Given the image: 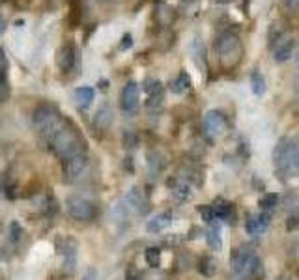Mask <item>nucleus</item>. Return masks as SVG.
I'll return each instance as SVG.
<instances>
[{
	"instance_id": "15",
	"label": "nucleus",
	"mask_w": 299,
	"mask_h": 280,
	"mask_svg": "<svg viewBox=\"0 0 299 280\" xmlns=\"http://www.w3.org/2000/svg\"><path fill=\"white\" fill-rule=\"evenodd\" d=\"M126 202L133 208V210H136L140 215H144V213H148L150 211V202L148 198L142 194V190L136 189V187H133V189L128 192V198H126Z\"/></svg>"
},
{
	"instance_id": "38",
	"label": "nucleus",
	"mask_w": 299,
	"mask_h": 280,
	"mask_svg": "<svg viewBox=\"0 0 299 280\" xmlns=\"http://www.w3.org/2000/svg\"><path fill=\"white\" fill-rule=\"evenodd\" d=\"M114 2H120V0H114Z\"/></svg>"
},
{
	"instance_id": "7",
	"label": "nucleus",
	"mask_w": 299,
	"mask_h": 280,
	"mask_svg": "<svg viewBox=\"0 0 299 280\" xmlns=\"http://www.w3.org/2000/svg\"><path fill=\"white\" fill-rule=\"evenodd\" d=\"M226 129H228V122H226V116L222 114L221 110H210L206 114V118H204V131L210 138H221L226 134Z\"/></svg>"
},
{
	"instance_id": "9",
	"label": "nucleus",
	"mask_w": 299,
	"mask_h": 280,
	"mask_svg": "<svg viewBox=\"0 0 299 280\" xmlns=\"http://www.w3.org/2000/svg\"><path fill=\"white\" fill-rule=\"evenodd\" d=\"M140 90H138V84L136 82H128L124 88H122L120 94V106L124 112H135L136 106H138V101H140Z\"/></svg>"
},
{
	"instance_id": "1",
	"label": "nucleus",
	"mask_w": 299,
	"mask_h": 280,
	"mask_svg": "<svg viewBox=\"0 0 299 280\" xmlns=\"http://www.w3.org/2000/svg\"><path fill=\"white\" fill-rule=\"evenodd\" d=\"M32 122H34L36 131L45 140V144L62 161H68L77 155H86V142L82 134L52 105L38 106L32 114Z\"/></svg>"
},
{
	"instance_id": "30",
	"label": "nucleus",
	"mask_w": 299,
	"mask_h": 280,
	"mask_svg": "<svg viewBox=\"0 0 299 280\" xmlns=\"http://www.w3.org/2000/svg\"><path fill=\"white\" fill-rule=\"evenodd\" d=\"M198 213L202 215V218H204V222L208 224H214V220L217 217H215L214 210H212V206H200L198 208Z\"/></svg>"
},
{
	"instance_id": "8",
	"label": "nucleus",
	"mask_w": 299,
	"mask_h": 280,
	"mask_svg": "<svg viewBox=\"0 0 299 280\" xmlns=\"http://www.w3.org/2000/svg\"><path fill=\"white\" fill-rule=\"evenodd\" d=\"M88 168V159L86 155H77L72 157L68 161H62V170H64V180L66 182H75L80 176L84 174V170Z\"/></svg>"
},
{
	"instance_id": "21",
	"label": "nucleus",
	"mask_w": 299,
	"mask_h": 280,
	"mask_svg": "<svg viewBox=\"0 0 299 280\" xmlns=\"http://www.w3.org/2000/svg\"><path fill=\"white\" fill-rule=\"evenodd\" d=\"M172 189V196L176 198V200H187L189 196H191V190H189V183L182 182V180H170L168 182Z\"/></svg>"
},
{
	"instance_id": "33",
	"label": "nucleus",
	"mask_w": 299,
	"mask_h": 280,
	"mask_svg": "<svg viewBox=\"0 0 299 280\" xmlns=\"http://www.w3.org/2000/svg\"><path fill=\"white\" fill-rule=\"evenodd\" d=\"M161 101H163V92L154 94V96H150V99H148V106H157Z\"/></svg>"
},
{
	"instance_id": "18",
	"label": "nucleus",
	"mask_w": 299,
	"mask_h": 280,
	"mask_svg": "<svg viewBox=\"0 0 299 280\" xmlns=\"http://www.w3.org/2000/svg\"><path fill=\"white\" fill-rule=\"evenodd\" d=\"M110 124H112V108L108 105H103L94 116V126L101 129V131H105V129H108Z\"/></svg>"
},
{
	"instance_id": "36",
	"label": "nucleus",
	"mask_w": 299,
	"mask_h": 280,
	"mask_svg": "<svg viewBox=\"0 0 299 280\" xmlns=\"http://www.w3.org/2000/svg\"><path fill=\"white\" fill-rule=\"evenodd\" d=\"M286 4L290 8H298L299 6V0H286Z\"/></svg>"
},
{
	"instance_id": "3",
	"label": "nucleus",
	"mask_w": 299,
	"mask_h": 280,
	"mask_svg": "<svg viewBox=\"0 0 299 280\" xmlns=\"http://www.w3.org/2000/svg\"><path fill=\"white\" fill-rule=\"evenodd\" d=\"M215 50L219 56V64L222 70H234L238 64L242 62L243 47L240 42V36L236 32L224 30L222 34L217 36L215 40Z\"/></svg>"
},
{
	"instance_id": "10",
	"label": "nucleus",
	"mask_w": 299,
	"mask_h": 280,
	"mask_svg": "<svg viewBox=\"0 0 299 280\" xmlns=\"http://www.w3.org/2000/svg\"><path fill=\"white\" fill-rule=\"evenodd\" d=\"M58 254L64 256V266L68 271H73L75 260H77V243L70 238H64L58 241Z\"/></svg>"
},
{
	"instance_id": "13",
	"label": "nucleus",
	"mask_w": 299,
	"mask_h": 280,
	"mask_svg": "<svg viewBox=\"0 0 299 280\" xmlns=\"http://www.w3.org/2000/svg\"><path fill=\"white\" fill-rule=\"evenodd\" d=\"M270 211H264V213H258V215H249L247 222H245V230H247L249 236H258L270 226Z\"/></svg>"
},
{
	"instance_id": "34",
	"label": "nucleus",
	"mask_w": 299,
	"mask_h": 280,
	"mask_svg": "<svg viewBox=\"0 0 299 280\" xmlns=\"http://www.w3.org/2000/svg\"><path fill=\"white\" fill-rule=\"evenodd\" d=\"M126 142H128V148H133V144H135V134L126 133Z\"/></svg>"
},
{
	"instance_id": "12",
	"label": "nucleus",
	"mask_w": 299,
	"mask_h": 280,
	"mask_svg": "<svg viewBox=\"0 0 299 280\" xmlns=\"http://www.w3.org/2000/svg\"><path fill=\"white\" fill-rule=\"evenodd\" d=\"M271 49H273V58H275V62H286L290 56H292V50H294V40L292 38H288V36H282V38H278L277 42L271 45Z\"/></svg>"
},
{
	"instance_id": "14",
	"label": "nucleus",
	"mask_w": 299,
	"mask_h": 280,
	"mask_svg": "<svg viewBox=\"0 0 299 280\" xmlns=\"http://www.w3.org/2000/svg\"><path fill=\"white\" fill-rule=\"evenodd\" d=\"M212 210H214L215 217L219 218V220H224V222H230L234 224L236 220V210L234 206L226 200H222V198H217L214 204H212Z\"/></svg>"
},
{
	"instance_id": "27",
	"label": "nucleus",
	"mask_w": 299,
	"mask_h": 280,
	"mask_svg": "<svg viewBox=\"0 0 299 280\" xmlns=\"http://www.w3.org/2000/svg\"><path fill=\"white\" fill-rule=\"evenodd\" d=\"M112 218L116 222H124V220H128V206L126 202H118L116 206L112 208Z\"/></svg>"
},
{
	"instance_id": "22",
	"label": "nucleus",
	"mask_w": 299,
	"mask_h": 280,
	"mask_svg": "<svg viewBox=\"0 0 299 280\" xmlns=\"http://www.w3.org/2000/svg\"><path fill=\"white\" fill-rule=\"evenodd\" d=\"M189 88H191V77L187 75L186 71H182L178 77L170 82V90L174 92V94H184V92H187Z\"/></svg>"
},
{
	"instance_id": "20",
	"label": "nucleus",
	"mask_w": 299,
	"mask_h": 280,
	"mask_svg": "<svg viewBox=\"0 0 299 280\" xmlns=\"http://www.w3.org/2000/svg\"><path fill=\"white\" fill-rule=\"evenodd\" d=\"M94 96H96V92H94L92 86H82V88H77V90H75V99H77L80 108H88V106L92 105Z\"/></svg>"
},
{
	"instance_id": "28",
	"label": "nucleus",
	"mask_w": 299,
	"mask_h": 280,
	"mask_svg": "<svg viewBox=\"0 0 299 280\" xmlns=\"http://www.w3.org/2000/svg\"><path fill=\"white\" fill-rule=\"evenodd\" d=\"M278 202V196L275 194V192H268V194H264L262 198H260V206H262V210L270 211L273 210L275 206H277Z\"/></svg>"
},
{
	"instance_id": "17",
	"label": "nucleus",
	"mask_w": 299,
	"mask_h": 280,
	"mask_svg": "<svg viewBox=\"0 0 299 280\" xmlns=\"http://www.w3.org/2000/svg\"><path fill=\"white\" fill-rule=\"evenodd\" d=\"M10 98V84H8V62L4 58V50L0 49V103Z\"/></svg>"
},
{
	"instance_id": "32",
	"label": "nucleus",
	"mask_w": 299,
	"mask_h": 280,
	"mask_svg": "<svg viewBox=\"0 0 299 280\" xmlns=\"http://www.w3.org/2000/svg\"><path fill=\"white\" fill-rule=\"evenodd\" d=\"M131 45H133V36L124 34V38H122V42H120V50H128Z\"/></svg>"
},
{
	"instance_id": "5",
	"label": "nucleus",
	"mask_w": 299,
	"mask_h": 280,
	"mask_svg": "<svg viewBox=\"0 0 299 280\" xmlns=\"http://www.w3.org/2000/svg\"><path fill=\"white\" fill-rule=\"evenodd\" d=\"M56 66L64 75H75L80 73V52L75 43H64L56 52Z\"/></svg>"
},
{
	"instance_id": "23",
	"label": "nucleus",
	"mask_w": 299,
	"mask_h": 280,
	"mask_svg": "<svg viewBox=\"0 0 299 280\" xmlns=\"http://www.w3.org/2000/svg\"><path fill=\"white\" fill-rule=\"evenodd\" d=\"M198 271L204 276H214L217 273V260H214L212 256H202L198 260Z\"/></svg>"
},
{
	"instance_id": "37",
	"label": "nucleus",
	"mask_w": 299,
	"mask_h": 280,
	"mask_svg": "<svg viewBox=\"0 0 299 280\" xmlns=\"http://www.w3.org/2000/svg\"><path fill=\"white\" fill-rule=\"evenodd\" d=\"M219 4H228V2H232V0H217Z\"/></svg>"
},
{
	"instance_id": "29",
	"label": "nucleus",
	"mask_w": 299,
	"mask_h": 280,
	"mask_svg": "<svg viewBox=\"0 0 299 280\" xmlns=\"http://www.w3.org/2000/svg\"><path fill=\"white\" fill-rule=\"evenodd\" d=\"M144 90L148 92L150 96H154V94H159V92H163V84L159 82L157 78H148V80L144 82Z\"/></svg>"
},
{
	"instance_id": "11",
	"label": "nucleus",
	"mask_w": 299,
	"mask_h": 280,
	"mask_svg": "<svg viewBox=\"0 0 299 280\" xmlns=\"http://www.w3.org/2000/svg\"><path fill=\"white\" fill-rule=\"evenodd\" d=\"M154 19H156L157 26L168 28L172 26V22L176 21V12L166 2H157L156 10H154Z\"/></svg>"
},
{
	"instance_id": "24",
	"label": "nucleus",
	"mask_w": 299,
	"mask_h": 280,
	"mask_svg": "<svg viewBox=\"0 0 299 280\" xmlns=\"http://www.w3.org/2000/svg\"><path fill=\"white\" fill-rule=\"evenodd\" d=\"M206 239H208V245L212 246L214 250H219L222 246L221 241V232H219V224H212L210 230L206 232Z\"/></svg>"
},
{
	"instance_id": "35",
	"label": "nucleus",
	"mask_w": 299,
	"mask_h": 280,
	"mask_svg": "<svg viewBox=\"0 0 299 280\" xmlns=\"http://www.w3.org/2000/svg\"><path fill=\"white\" fill-rule=\"evenodd\" d=\"M298 224H299L298 217H290V222H286V228H288V230H294Z\"/></svg>"
},
{
	"instance_id": "26",
	"label": "nucleus",
	"mask_w": 299,
	"mask_h": 280,
	"mask_svg": "<svg viewBox=\"0 0 299 280\" xmlns=\"http://www.w3.org/2000/svg\"><path fill=\"white\" fill-rule=\"evenodd\" d=\"M250 86H252V92H254V96H262L264 92H266V80H264L262 73L254 71V73L250 75Z\"/></svg>"
},
{
	"instance_id": "4",
	"label": "nucleus",
	"mask_w": 299,
	"mask_h": 280,
	"mask_svg": "<svg viewBox=\"0 0 299 280\" xmlns=\"http://www.w3.org/2000/svg\"><path fill=\"white\" fill-rule=\"evenodd\" d=\"M260 271V260L252 250L236 248L230 260V276L232 280H249Z\"/></svg>"
},
{
	"instance_id": "16",
	"label": "nucleus",
	"mask_w": 299,
	"mask_h": 280,
	"mask_svg": "<svg viewBox=\"0 0 299 280\" xmlns=\"http://www.w3.org/2000/svg\"><path fill=\"white\" fill-rule=\"evenodd\" d=\"M170 222H172L170 211H164V213H159V215H156V217L152 218V220H148V224H146V230H148L150 234H159V232L166 230V228L170 226Z\"/></svg>"
},
{
	"instance_id": "2",
	"label": "nucleus",
	"mask_w": 299,
	"mask_h": 280,
	"mask_svg": "<svg viewBox=\"0 0 299 280\" xmlns=\"http://www.w3.org/2000/svg\"><path fill=\"white\" fill-rule=\"evenodd\" d=\"M273 162L282 178L299 176V138H282L273 150Z\"/></svg>"
},
{
	"instance_id": "25",
	"label": "nucleus",
	"mask_w": 299,
	"mask_h": 280,
	"mask_svg": "<svg viewBox=\"0 0 299 280\" xmlns=\"http://www.w3.org/2000/svg\"><path fill=\"white\" fill-rule=\"evenodd\" d=\"M144 258H146V264H148L150 267H159L161 266V248L150 246V248H146Z\"/></svg>"
},
{
	"instance_id": "6",
	"label": "nucleus",
	"mask_w": 299,
	"mask_h": 280,
	"mask_svg": "<svg viewBox=\"0 0 299 280\" xmlns=\"http://www.w3.org/2000/svg\"><path fill=\"white\" fill-rule=\"evenodd\" d=\"M68 213L72 215L75 220H80V222H88L92 220L94 215H96V208L90 200H86L84 196H70L68 198Z\"/></svg>"
},
{
	"instance_id": "19",
	"label": "nucleus",
	"mask_w": 299,
	"mask_h": 280,
	"mask_svg": "<svg viewBox=\"0 0 299 280\" xmlns=\"http://www.w3.org/2000/svg\"><path fill=\"white\" fill-rule=\"evenodd\" d=\"M180 180L186 183L191 182L192 185H202L204 176H202V172H200L196 166H184L182 168V172H180Z\"/></svg>"
},
{
	"instance_id": "31",
	"label": "nucleus",
	"mask_w": 299,
	"mask_h": 280,
	"mask_svg": "<svg viewBox=\"0 0 299 280\" xmlns=\"http://www.w3.org/2000/svg\"><path fill=\"white\" fill-rule=\"evenodd\" d=\"M22 236V228L21 224L17 222V220H14L12 222V226H10V238H12V241H19Z\"/></svg>"
}]
</instances>
